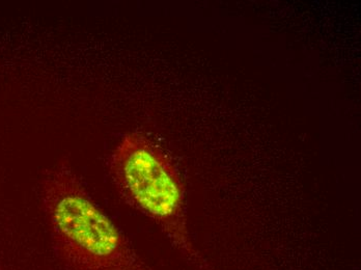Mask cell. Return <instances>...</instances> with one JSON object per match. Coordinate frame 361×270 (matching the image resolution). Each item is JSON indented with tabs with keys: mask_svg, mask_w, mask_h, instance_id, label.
Instances as JSON below:
<instances>
[{
	"mask_svg": "<svg viewBox=\"0 0 361 270\" xmlns=\"http://www.w3.org/2000/svg\"><path fill=\"white\" fill-rule=\"evenodd\" d=\"M109 170L123 201L152 219L187 263L197 270H217L191 239L184 183L162 148L142 133H127L112 151Z\"/></svg>",
	"mask_w": 361,
	"mask_h": 270,
	"instance_id": "7a4b0ae2",
	"label": "cell"
},
{
	"mask_svg": "<svg viewBox=\"0 0 361 270\" xmlns=\"http://www.w3.org/2000/svg\"><path fill=\"white\" fill-rule=\"evenodd\" d=\"M42 203L55 250L69 270H153L90 197L67 160L46 171Z\"/></svg>",
	"mask_w": 361,
	"mask_h": 270,
	"instance_id": "6da1fadb",
	"label": "cell"
}]
</instances>
